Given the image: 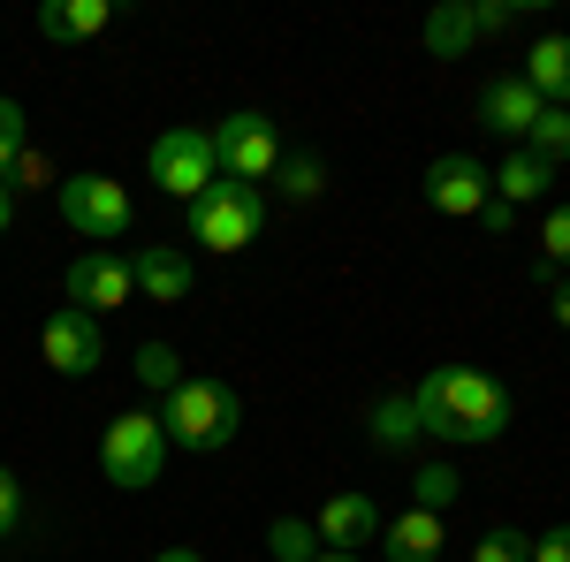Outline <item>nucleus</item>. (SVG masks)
Segmentation results:
<instances>
[{"instance_id":"6e6552de","label":"nucleus","mask_w":570,"mask_h":562,"mask_svg":"<svg viewBox=\"0 0 570 562\" xmlns=\"http://www.w3.org/2000/svg\"><path fill=\"white\" fill-rule=\"evenodd\" d=\"M61 289H69V304L77 312H115V304H130L137 297V274H130V259L122 252H77L69 259V274H61Z\"/></svg>"},{"instance_id":"72a5a7b5","label":"nucleus","mask_w":570,"mask_h":562,"mask_svg":"<svg viewBox=\"0 0 570 562\" xmlns=\"http://www.w3.org/2000/svg\"><path fill=\"white\" fill-rule=\"evenodd\" d=\"M8 220H16V190L0 183V236H8Z\"/></svg>"},{"instance_id":"dca6fc26","label":"nucleus","mask_w":570,"mask_h":562,"mask_svg":"<svg viewBox=\"0 0 570 562\" xmlns=\"http://www.w3.org/2000/svg\"><path fill=\"white\" fill-rule=\"evenodd\" d=\"M381 548H389V562H441V517L434 510H411V517H395L389 532H381Z\"/></svg>"},{"instance_id":"ddd939ff","label":"nucleus","mask_w":570,"mask_h":562,"mask_svg":"<svg viewBox=\"0 0 570 562\" xmlns=\"http://www.w3.org/2000/svg\"><path fill=\"white\" fill-rule=\"evenodd\" d=\"M130 274H137V289H145L153 304H183V297H190V282H198L176 244H145V252L130 259Z\"/></svg>"},{"instance_id":"bb28decb","label":"nucleus","mask_w":570,"mask_h":562,"mask_svg":"<svg viewBox=\"0 0 570 562\" xmlns=\"http://www.w3.org/2000/svg\"><path fill=\"white\" fill-rule=\"evenodd\" d=\"M540 244H548V252H540V274H548V266H570V206H556V214L540 220Z\"/></svg>"},{"instance_id":"7ed1b4c3","label":"nucleus","mask_w":570,"mask_h":562,"mask_svg":"<svg viewBox=\"0 0 570 562\" xmlns=\"http://www.w3.org/2000/svg\"><path fill=\"white\" fill-rule=\"evenodd\" d=\"M266 228V198L252 190V183H228V175H214L198 198H190V244H206V252H244V244H259Z\"/></svg>"},{"instance_id":"f257e3e1","label":"nucleus","mask_w":570,"mask_h":562,"mask_svg":"<svg viewBox=\"0 0 570 562\" xmlns=\"http://www.w3.org/2000/svg\"><path fill=\"white\" fill-rule=\"evenodd\" d=\"M411 411H419V433L456 441V448H480V441H502L510 433V388L472 373V365H434L411 388Z\"/></svg>"},{"instance_id":"a878e982","label":"nucleus","mask_w":570,"mask_h":562,"mask_svg":"<svg viewBox=\"0 0 570 562\" xmlns=\"http://www.w3.org/2000/svg\"><path fill=\"white\" fill-rule=\"evenodd\" d=\"M518 16H532V0H472V31H480V39L510 31Z\"/></svg>"},{"instance_id":"4be33fe9","label":"nucleus","mask_w":570,"mask_h":562,"mask_svg":"<svg viewBox=\"0 0 570 562\" xmlns=\"http://www.w3.org/2000/svg\"><path fill=\"white\" fill-rule=\"evenodd\" d=\"M266 555L274 562H312L320 555V532H312L305 517H274L266 524Z\"/></svg>"},{"instance_id":"cd10ccee","label":"nucleus","mask_w":570,"mask_h":562,"mask_svg":"<svg viewBox=\"0 0 570 562\" xmlns=\"http://www.w3.org/2000/svg\"><path fill=\"white\" fill-rule=\"evenodd\" d=\"M16 160H23V107H16V99H0V183H8Z\"/></svg>"},{"instance_id":"5701e85b","label":"nucleus","mask_w":570,"mask_h":562,"mask_svg":"<svg viewBox=\"0 0 570 562\" xmlns=\"http://www.w3.org/2000/svg\"><path fill=\"white\" fill-rule=\"evenodd\" d=\"M456 494H464V479L449 472V464H419V479H411V510H434L441 517Z\"/></svg>"},{"instance_id":"20e7f679","label":"nucleus","mask_w":570,"mask_h":562,"mask_svg":"<svg viewBox=\"0 0 570 562\" xmlns=\"http://www.w3.org/2000/svg\"><path fill=\"white\" fill-rule=\"evenodd\" d=\"M99 472H107V486H122V494L160 486V472H168V433H160V418L153 411L107 418V433H99Z\"/></svg>"},{"instance_id":"b1692460","label":"nucleus","mask_w":570,"mask_h":562,"mask_svg":"<svg viewBox=\"0 0 570 562\" xmlns=\"http://www.w3.org/2000/svg\"><path fill=\"white\" fill-rule=\"evenodd\" d=\"M137 381H145V388H183V357L168 343H137Z\"/></svg>"},{"instance_id":"f704fd0d","label":"nucleus","mask_w":570,"mask_h":562,"mask_svg":"<svg viewBox=\"0 0 570 562\" xmlns=\"http://www.w3.org/2000/svg\"><path fill=\"white\" fill-rule=\"evenodd\" d=\"M153 562H206L198 548H168V555H153Z\"/></svg>"},{"instance_id":"c9c22d12","label":"nucleus","mask_w":570,"mask_h":562,"mask_svg":"<svg viewBox=\"0 0 570 562\" xmlns=\"http://www.w3.org/2000/svg\"><path fill=\"white\" fill-rule=\"evenodd\" d=\"M312 562H365V555H343V548H320Z\"/></svg>"},{"instance_id":"c756f323","label":"nucleus","mask_w":570,"mask_h":562,"mask_svg":"<svg viewBox=\"0 0 570 562\" xmlns=\"http://www.w3.org/2000/svg\"><path fill=\"white\" fill-rule=\"evenodd\" d=\"M525 562H570V524H548L540 540H532V555Z\"/></svg>"},{"instance_id":"39448f33","label":"nucleus","mask_w":570,"mask_h":562,"mask_svg":"<svg viewBox=\"0 0 570 562\" xmlns=\"http://www.w3.org/2000/svg\"><path fill=\"white\" fill-rule=\"evenodd\" d=\"M61 220H69L91 252H99V244H122V236H130L137 206H130V190H122L115 175H91L85 168V175H69V183H61Z\"/></svg>"},{"instance_id":"f8f14e48","label":"nucleus","mask_w":570,"mask_h":562,"mask_svg":"<svg viewBox=\"0 0 570 562\" xmlns=\"http://www.w3.org/2000/svg\"><path fill=\"white\" fill-rule=\"evenodd\" d=\"M480 122L494 137H518L525 145V130L540 122V91L525 85V77H487V91H480Z\"/></svg>"},{"instance_id":"aec40b11","label":"nucleus","mask_w":570,"mask_h":562,"mask_svg":"<svg viewBox=\"0 0 570 562\" xmlns=\"http://www.w3.org/2000/svg\"><path fill=\"white\" fill-rule=\"evenodd\" d=\"M274 183H282V198H289V206H312V198L327 190V160H320V152H282Z\"/></svg>"},{"instance_id":"1a4fd4ad","label":"nucleus","mask_w":570,"mask_h":562,"mask_svg":"<svg viewBox=\"0 0 570 562\" xmlns=\"http://www.w3.org/2000/svg\"><path fill=\"white\" fill-rule=\"evenodd\" d=\"M39 349H46V365H53V373L85 381V373H99V357H107V335H99V319H91V312H77V304H61V312L46 319Z\"/></svg>"},{"instance_id":"f3484780","label":"nucleus","mask_w":570,"mask_h":562,"mask_svg":"<svg viewBox=\"0 0 570 562\" xmlns=\"http://www.w3.org/2000/svg\"><path fill=\"white\" fill-rule=\"evenodd\" d=\"M480 46V31H472V0H441L434 16H426V53L434 61H464Z\"/></svg>"},{"instance_id":"412c9836","label":"nucleus","mask_w":570,"mask_h":562,"mask_svg":"<svg viewBox=\"0 0 570 562\" xmlns=\"http://www.w3.org/2000/svg\"><path fill=\"white\" fill-rule=\"evenodd\" d=\"M525 152L548 160V168H563L570 160V107H540V122L525 130Z\"/></svg>"},{"instance_id":"0eeeda50","label":"nucleus","mask_w":570,"mask_h":562,"mask_svg":"<svg viewBox=\"0 0 570 562\" xmlns=\"http://www.w3.org/2000/svg\"><path fill=\"white\" fill-rule=\"evenodd\" d=\"M145 175H153L168 198L190 206V198L220 175L214 168V137H206V130H183V122H176V130H160V137H153V152H145Z\"/></svg>"},{"instance_id":"c85d7f7f","label":"nucleus","mask_w":570,"mask_h":562,"mask_svg":"<svg viewBox=\"0 0 570 562\" xmlns=\"http://www.w3.org/2000/svg\"><path fill=\"white\" fill-rule=\"evenodd\" d=\"M46 183H53V175H46V160L31 152V145H23V160L8 168V190H46Z\"/></svg>"},{"instance_id":"7c9ffc66","label":"nucleus","mask_w":570,"mask_h":562,"mask_svg":"<svg viewBox=\"0 0 570 562\" xmlns=\"http://www.w3.org/2000/svg\"><path fill=\"white\" fill-rule=\"evenodd\" d=\"M16 517H23V486H16V472H0V540L16 532Z\"/></svg>"},{"instance_id":"423d86ee","label":"nucleus","mask_w":570,"mask_h":562,"mask_svg":"<svg viewBox=\"0 0 570 562\" xmlns=\"http://www.w3.org/2000/svg\"><path fill=\"white\" fill-rule=\"evenodd\" d=\"M206 137H214V168L228 175V183H252V190H259L266 175L282 168V130L266 122L259 107L220 115V130H206Z\"/></svg>"},{"instance_id":"9b49d317","label":"nucleus","mask_w":570,"mask_h":562,"mask_svg":"<svg viewBox=\"0 0 570 562\" xmlns=\"http://www.w3.org/2000/svg\"><path fill=\"white\" fill-rule=\"evenodd\" d=\"M312 532H320V548H343V555H357V548L381 532V510H373V494L343 486V494H327V502H320Z\"/></svg>"},{"instance_id":"f03ea898","label":"nucleus","mask_w":570,"mask_h":562,"mask_svg":"<svg viewBox=\"0 0 570 562\" xmlns=\"http://www.w3.org/2000/svg\"><path fill=\"white\" fill-rule=\"evenodd\" d=\"M160 433H168V448L214 456L244 433V395L228 381H183V388L160 395Z\"/></svg>"},{"instance_id":"393cba45","label":"nucleus","mask_w":570,"mask_h":562,"mask_svg":"<svg viewBox=\"0 0 570 562\" xmlns=\"http://www.w3.org/2000/svg\"><path fill=\"white\" fill-rule=\"evenodd\" d=\"M532 540L525 532H510V524H494V532H480V548H472V562H525Z\"/></svg>"},{"instance_id":"a211bd4d","label":"nucleus","mask_w":570,"mask_h":562,"mask_svg":"<svg viewBox=\"0 0 570 562\" xmlns=\"http://www.w3.org/2000/svg\"><path fill=\"white\" fill-rule=\"evenodd\" d=\"M487 183H494V198H502V206H525V198H540V190L556 183V168H548V160H532L525 145H518V152L487 175Z\"/></svg>"},{"instance_id":"2f4dec72","label":"nucleus","mask_w":570,"mask_h":562,"mask_svg":"<svg viewBox=\"0 0 570 562\" xmlns=\"http://www.w3.org/2000/svg\"><path fill=\"white\" fill-rule=\"evenodd\" d=\"M480 220L494 228V236H510V228H518V206H502V198H487V206H480Z\"/></svg>"},{"instance_id":"9d476101","label":"nucleus","mask_w":570,"mask_h":562,"mask_svg":"<svg viewBox=\"0 0 570 562\" xmlns=\"http://www.w3.org/2000/svg\"><path fill=\"white\" fill-rule=\"evenodd\" d=\"M494 198V183H487L480 160H464V152H441V160H426V206L449 220H472Z\"/></svg>"},{"instance_id":"473e14b6","label":"nucleus","mask_w":570,"mask_h":562,"mask_svg":"<svg viewBox=\"0 0 570 562\" xmlns=\"http://www.w3.org/2000/svg\"><path fill=\"white\" fill-rule=\"evenodd\" d=\"M548 312H556V327H570V282H556V289H548Z\"/></svg>"},{"instance_id":"2eb2a0df","label":"nucleus","mask_w":570,"mask_h":562,"mask_svg":"<svg viewBox=\"0 0 570 562\" xmlns=\"http://www.w3.org/2000/svg\"><path fill=\"white\" fill-rule=\"evenodd\" d=\"M107 23H115V0H46L39 8L46 39H99Z\"/></svg>"},{"instance_id":"6ab92c4d","label":"nucleus","mask_w":570,"mask_h":562,"mask_svg":"<svg viewBox=\"0 0 570 562\" xmlns=\"http://www.w3.org/2000/svg\"><path fill=\"white\" fill-rule=\"evenodd\" d=\"M365 433H373V448H411V441H419V411H411V395H381V403L365 411Z\"/></svg>"},{"instance_id":"4468645a","label":"nucleus","mask_w":570,"mask_h":562,"mask_svg":"<svg viewBox=\"0 0 570 562\" xmlns=\"http://www.w3.org/2000/svg\"><path fill=\"white\" fill-rule=\"evenodd\" d=\"M532 91H540V107H570V39H532V53H525V69H518Z\"/></svg>"}]
</instances>
